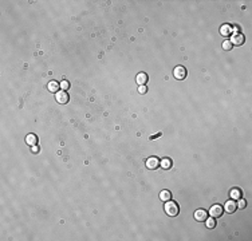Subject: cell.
<instances>
[{"mask_svg": "<svg viewBox=\"0 0 252 241\" xmlns=\"http://www.w3.org/2000/svg\"><path fill=\"white\" fill-rule=\"evenodd\" d=\"M164 208H165V213L168 214L169 217H176V216H178V213H180V206L177 205V202H174V201H172V200L166 201Z\"/></svg>", "mask_w": 252, "mask_h": 241, "instance_id": "cell-1", "label": "cell"}, {"mask_svg": "<svg viewBox=\"0 0 252 241\" xmlns=\"http://www.w3.org/2000/svg\"><path fill=\"white\" fill-rule=\"evenodd\" d=\"M229 42L232 43V46H241V44H244L245 38H244V35L240 34V32H233L231 35V40H229Z\"/></svg>", "mask_w": 252, "mask_h": 241, "instance_id": "cell-2", "label": "cell"}, {"mask_svg": "<svg viewBox=\"0 0 252 241\" xmlns=\"http://www.w3.org/2000/svg\"><path fill=\"white\" fill-rule=\"evenodd\" d=\"M223 212H224V208L221 206V205L216 204V205H213V206H211L209 214H211V217H213V218H219V217L223 216Z\"/></svg>", "mask_w": 252, "mask_h": 241, "instance_id": "cell-3", "label": "cell"}, {"mask_svg": "<svg viewBox=\"0 0 252 241\" xmlns=\"http://www.w3.org/2000/svg\"><path fill=\"white\" fill-rule=\"evenodd\" d=\"M173 75H174V78L178 79V80L185 79L187 78V69L185 67H182V66H177L176 69H174V71H173Z\"/></svg>", "mask_w": 252, "mask_h": 241, "instance_id": "cell-4", "label": "cell"}, {"mask_svg": "<svg viewBox=\"0 0 252 241\" xmlns=\"http://www.w3.org/2000/svg\"><path fill=\"white\" fill-rule=\"evenodd\" d=\"M160 166V161H158V158L157 157H150V158H148V161H146V168L149 169V170H156L157 168Z\"/></svg>", "mask_w": 252, "mask_h": 241, "instance_id": "cell-5", "label": "cell"}, {"mask_svg": "<svg viewBox=\"0 0 252 241\" xmlns=\"http://www.w3.org/2000/svg\"><path fill=\"white\" fill-rule=\"evenodd\" d=\"M56 102L61 105H65L69 102V94H67L66 91H58L56 92Z\"/></svg>", "mask_w": 252, "mask_h": 241, "instance_id": "cell-6", "label": "cell"}, {"mask_svg": "<svg viewBox=\"0 0 252 241\" xmlns=\"http://www.w3.org/2000/svg\"><path fill=\"white\" fill-rule=\"evenodd\" d=\"M233 32H235V31H233V27L231 24H223V27L220 28V34H221L223 36H231Z\"/></svg>", "mask_w": 252, "mask_h": 241, "instance_id": "cell-7", "label": "cell"}, {"mask_svg": "<svg viewBox=\"0 0 252 241\" xmlns=\"http://www.w3.org/2000/svg\"><path fill=\"white\" fill-rule=\"evenodd\" d=\"M195 218L197 221H200V222L205 221L206 218H208V212L204 210V209H199V210L195 212Z\"/></svg>", "mask_w": 252, "mask_h": 241, "instance_id": "cell-8", "label": "cell"}, {"mask_svg": "<svg viewBox=\"0 0 252 241\" xmlns=\"http://www.w3.org/2000/svg\"><path fill=\"white\" fill-rule=\"evenodd\" d=\"M237 209V204L235 202V200H231V201H227L225 205H224V210L227 213H233Z\"/></svg>", "mask_w": 252, "mask_h": 241, "instance_id": "cell-9", "label": "cell"}, {"mask_svg": "<svg viewBox=\"0 0 252 241\" xmlns=\"http://www.w3.org/2000/svg\"><path fill=\"white\" fill-rule=\"evenodd\" d=\"M47 88H48V90H50L51 92H55V94H56L58 91H59V88H61V83H58L56 80H51V82L47 84Z\"/></svg>", "mask_w": 252, "mask_h": 241, "instance_id": "cell-10", "label": "cell"}, {"mask_svg": "<svg viewBox=\"0 0 252 241\" xmlns=\"http://www.w3.org/2000/svg\"><path fill=\"white\" fill-rule=\"evenodd\" d=\"M229 196H231L232 200H240L241 196H243V191L239 189V187H235V189L231 190V193H229Z\"/></svg>", "mask_w": 252, "mask_h": 241, "instance_id": "cell-11", "label": "cell"}, {"mask_svg": "<svg viewBox=\"0 0 252 241\" xmlns=\"http://www.w3.org/2000/svg\"><path fill=\"white\" fill-rule=\"evenodd\" d=\"M26 142L30 146H35V145L38 144V137L35 135V134H28V135L26 137Z\"/></svg>", "mask_w": 252, "mask_h": 241, "instance_id": "cell-12", "label": "cell"}, {"mask_svg": "<svg viewBox=\"0 0 252 241\" xmlns=\"http://www.w3.org/2000/svg\"><path fill=\"white\" fill-rule=\"evenodd\" d=\"M146 82H148V75L145 73H141V74L137 75V83L139 84V86H143Z\"/></svg>", "mask_w": 252, "mask_h": 241, "instance_id": "cell-13", "label": "cell"}, {"mask_svg": "<svg viewBox=\"0 0 252 241\" xmlns=\"http://www.w3.org/2000/svg\"><path fill=\"white\" fill-rule=\"evenodd\" d=\"M160 198L166 202V201L172 200V194H170V191H169V190H162V191L160 193Z\"/></svg>", "mask_w": 252, "mask_h": 241, "instance_id": "cell-14", "label": "cell"}, {"mask_svg": "<svg viewBox=\"0 0 252 241\" xmlns=\"http://www.w3.org/2000/svg\"><path fill=\"white\" fill-rule=\"evenodd\" d=\"M160 166L164 168V169H170L172 168V161L169 158H164L162 161H160Z\"/></svg>", "mask_w": 252, "mask_h": 241, "instance_id": "cell-15", "label": "cell"}, {"mask_svg": "<svg viewBox=\"0 0 252 241\" xmlns=\"http://www.w3.org/2000/svg\"><path fill=\"white\" fill-rule=\"evenodd\" d=\"M205 222H206V228H209V229H213V228L216 226V218H213V217L206 218Z\"/></svg>", "mask_w": 252, "mask_h": 241, "instance_id": "cell-16", "label": "cell"}, {"mask_svg": "<svg viewBox=\"0 0 252 241\" xmlns=\"http://www.w3.org/2000/svg\"><path fill=\"white\" fill-rule=\"evenodd\" d=\"M232 43L229 42V40H225V42L223 43V50H225V51H229V50H232Z\"/></svg>", "mask_w": 252, "mask_h": 241, "instance_id": "cell-17", "label": "cell"}, {"mask_svg": "<svg viewBox=\"0 0 252 241\" xmlns=\"http://www.w3.org/2000/svg\"><path fill=\"white\" fill-rule=\"evenodd\" d=\"M69 87H70V83L67 82V80H62V83H61V88L63 91H67L69 90Z\"/></svg>", "mask_w": 252, "mask_h": 241, "instance_id": "cell-18", "label": "cell"}, {"mask_svg": "<svg viewBox=\"0 0 252 241\" xmlns=\"http://www.w3.org/2000/svg\"><path fill=\"white\" fill-rule=\"evenodd\" d=\"M247 206V202H245V200H239V204H237V208L239 209H244Z\"/></svg>", "mask_w": 252, "mask_h": 241, "instance_id": "cell-19", "label": "cell"}, {"mask_svg": "<svg viewBox=\"0 0 252 241\" xmlns=\"http://www.w3.org/2000/svg\"><path fill=\"white\" fill-rule=\"evenodd\" d=\"M138 91H139V94H145V92L148 91V88L145 87V84H143V86H139V88H138Z\"/></svg>", "mask_w": 252, "mask_h": 241, "instance_id": "cell-20", "label": "cell"}, {"mask_svg": "<svg viewBox=\"0 0 252 241\" xmlns=\"http://www.w3.org/2000/svg\"><path fill=\"white\" fill-rule=\"evenodd\" d=\"M38 150H39V147H38L36 145H35V146H34V153H36V151H38Z\"/></svg>", "mask_w": 252, "mask_h": 241, "instance_id": "cell-21", "label": "cell"}]
</instances>
